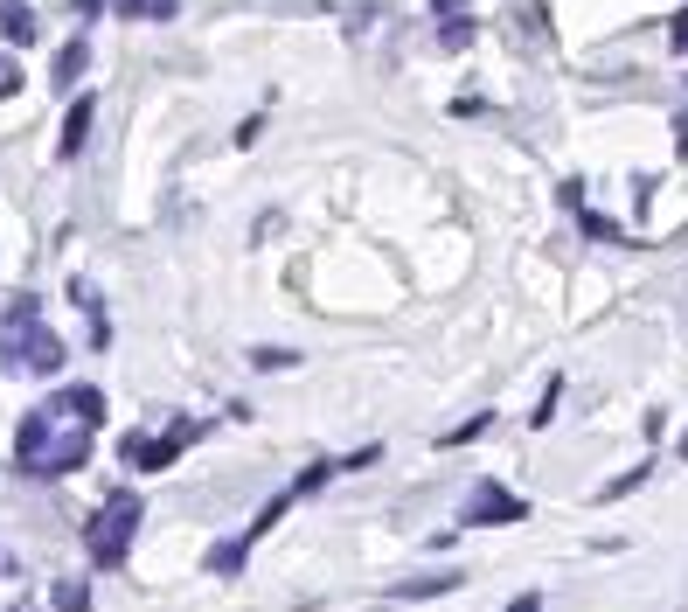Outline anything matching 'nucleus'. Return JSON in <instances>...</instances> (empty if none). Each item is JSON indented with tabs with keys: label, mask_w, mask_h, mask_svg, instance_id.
<instances>
[{
	"label": "nucleus",
	"mask_w": 688,
	"mask_h": 612,
	"mask_svg": "<svg viewBox=\"0 0 688 612\" xmlns=\"http://www.w3.org/2000/svg\"><path fill=\"white\" fill-rule=\"evenodd\" d=\"M84 425H63V404H49V411H35L28 425H21V446H14V459H21V473H42V480H56V473H70L77 459H84Z\"/></svg>",
	"instance_id": "1"
},
{
	"label": "nucleus",
	"mask_w": 688,
	"mask_h": 612,
	"mask_svg": "<svg viewBox=\"0 0 688 612\" xmlns=\"http://www.w3.org/2000/svg\"><path fill=\"white\" fill-rule=\"evenodd\" d=\"M0 362L7 369H63V341L56 334H42L35 327V300H14V313H7V348H0Z\"/></svg>",
	"instance_id": "2"
},
{
	"label": "nucleus",
	"mask_w": 688,
	"mask_h": 612,
	"mask_svg": "<svg viewBox=\"0 0 688 612\" xmlns=\"http://www.w3.org/2000/svg\"><path fill=\"white\" fill-rule=\"evenodd\" d=\"M133 522H139V501L126 494V487H112V494H105V508L91 515V536H84V543H91V557H98V564H119V557H126Z\"/></svg>",
	"instance_id": "3"
},
{
	"label": "nucleus",
	"mask_w": 688,
	"mask_h": 612,
	"mask_svg": "<svg viewBox=\"0 0 688 612\" xmlns=\"http://www.w3.org/2000/svg\"><path fill=\"white\" fill-rule=\"evenodd\" d=\"M466 515H473V522H515V515H522V501H508L501 487H480Z\"/></svg>",
	"instance_id": "4"
},
{
	"label": "nucleus",
	"mask_w": 688,
	"mask_h": 612,
	"mask_svg": "<svg viewBox=\"0 0 688 612\" xmlns=\"http://www.w3.org/2000/svg\"><path fill=\"white\" fill-rule=\"evenodd\" d=\"M91 112H98V105H91V98H84V105H77V112H70V119H63V160H77V153H84V140H91Z\"/></svg>",
	"instance_id": "5"
},
{
	"label": "nucleus",
	"mask_w": 688,
	"mask_h": 612,
	"mask_svg": "<svg viewBox=\"0 0 688 612\" xmlns=\"http://www.w3.org/2000/svg\"><path fill=\"white\" fill-rule=\"evenodd\" d=\"M7 42H14V49L35 42V14H28V7H7Z\"/></svg>",
	"instance_id": "6"
},
{
	"label": "nucleus",
	"mask_w": 688,
	"mask_h": 612,
	"mask_svg": "<svg viewBox=\"0 0 688 612\" xmlns=\"http://www.w3.org/2000/svg\"><path fill=\"white\" fill-rule=\"evenodd\" d=\"M84 63H91V42H70V49L56 56V84H70V77H77Z\"/></svg>",
	"instance_id": "7"
},
{
	"label": "nucleus",
	"mask_w": 688,
	"mask_h": 612,
	"mask_svg": "<svg viewBox=\"0 0 688 612\" xmlns=\"http://www.w3.org/2000/svg\"><path fill=\"white\" fill-rule=\"evenodd\" d=\"M56 612H91V599H84V585H77V578H63V585H56Z\"/></svg>",
	"instance_id": "8"
},
{
	"label": "nucleus",
	"mask_w": 688,
	"mask_h": 612,
	"mask_svg": "<svg viewBox=\"0 0 688 612\" xmlns=\"http://www.w3.org/2000/svg\"><path fill=\"white\" fill-rule=\"evenodd\" d=\"M431 592H452V578H411L404 599H431Z\"/></svg>",
	"instance_id": "9"
},
{
	"label": "nucleus",
	"mask_w": 688,
	"mask_h": 612,
	"mask_svg": "<svg viewBox=\"0 0 688 612\" xmlns=\"http://www.w3.org/2000/svg\"><path fill=\"white\" fill-rule=\"evenodd\" d=\"M209 564H216V571H237V564H244V536H237V543H223Z\"/></svg>",
	"instance_id": "10"
},
{
	"label": "nucleus",
	"mask_w": 688,
	"mask_h": 612,
	"mask_svg": "<svg viewBox=\"0 0 688 612\" xmlns=\"http://www.w3.org/2000/svg\"><path fill=\"white\" fill-rule=\"evenodd\" d=\"M126 7H133V14H167L174 0H126Z\"/></svg>",
	"instance_id": "11"
},
{
	"label": "nucleus",
	"mask_w": 688,
	"mask_h": 612,
	"mask_svg": "<svg viewBox=\"0 0 688 612\" xmlns=\"http://www.w3.org/2000/svg\"><path fill=\"white\" fill-rule=\"evenodd\" d=\"M508 612H543V599H536V592H529V599H515V606Z\"/></svg>",
	"instance_id": "12"
}]
</instances>
